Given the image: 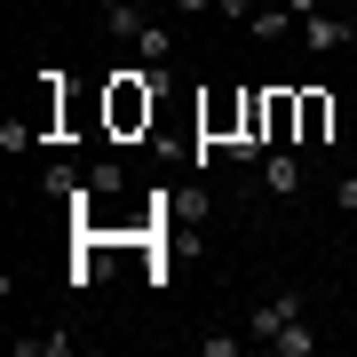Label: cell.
I'll return each mask as SVG.
<instances>
[{"instance_id": "obj_1", "label": "cell", "mask_w": 357, "mask_h": 357, "mask_svg": "<svg viewBox=\"0 0 357 357\" xmlns=\"http://www.w3.org/2000/svg\"><path fill=\"white\" fill-rule=\"evenodd\" d=\"M294 318H310V294H270V302H255V318H246V333L270 349V333L294 326Z\"/></svg>"}, {"instance_id": "obj_2", "label": "cell", "mask_w": 357, "mask_h": 357, "mask_svg": "<svg viewBox=\"0 0 357 357\" xmlns=\"http://www.w3.org/2000/svg\"><path fill=\"white\" fill-rule=\"evenodd\" d=\"M357 40V24H349V8L333 16V8H318V16H302V48L310 56H333V48H349Z\"/></svg>"}, {"instance_id": "obj_3", "label": "cell", "mask_w": 357, "mask_h": 357, "mask_svg": "<svg viewBox=\"0 0 357 357\" xmlns=\"http://www.w3.org/2000/svg\"><path fill=\"white\" fill-rule=\"evenodd\" d=\"M255 183H262L270 199H294V191H302V159H294L286 143H270V151H262V175H255Z\"/></svg>"}, {"instance_id": "obj_4", "label": "cell", "mask_w": 357, "mask_h": 357, "mask_svg": "<svg viewBox=\"0 0 357 357\" xmlns=\"http://www.w3.org/2000/svg\"><path fill=\"white\" fill-rule=\"evenodd\" d=\"M128 48H135L151 72H167V64H175V24H159V16H151V24H143V32L128 40Z\"/></svg>"}, {"instance_id": "obj_5", "label": "cell", "mask_w": 357, "mask_h": 357, "mask_svg": "<svg viewBox=\"0 0 357 357\" xmlns=\"http://www.w3.org/2000/svg\"><path fill=\"white\" fill-rule=\"evenodd\" d=\"M270 357H318V326H310V318L278 326V333H270Z\"/></svg>"}, {"instance_id": "obj_6", "label": "cell", "mask_w": 357, "mask_h": 357, "mask_svg": "<svg viewBox=\"0 0 357 357\" xmlns=\"http://www.w3.org/2000/svg\"><path fill=\"white\" fill-rule=\"evenodd\" d=\"M143 24H151V0H119V8H103V32H112V40H135Z\"/></svg>"}, {"instance_id": "obj_7", "label": "cell", "mask_w": 357, "mask_h": 357, "mask_svg": "<svg viewBox=\"0 0 357 357\" xmlns=\"http://www.w3.org/2000/svg\"><path fill=\"white\" fill-rule=\"evenodd\" d=\"M326 128H333V103L326 96H302V143H326Z\"/></svg>"}, {"instance_id": "obj_8", "label": "cell", "mask_w": 357, "mask_h": 357, "mask_svg": "<svg viewBox=\"0 0 357 357\" xmlns=\"http://www.w3.org/2000/svg\"><path fill=\"white\" fill-rule=\"evenodd\" d=\"M246 342H255V333H199L206 357H246Z\"/></svg>"}, {"instance_id": "obj_9", "label": "cell", "mask_w": 357, "mask_h": 357, "mask_svg": "<svg viewBox=\"0 0 357 357\" xmlns=\"http://www.w3.org/2000/svg\"><path fill=\"white\" fill-rule=\"evenodd\" d=\"M88 183H96V199H112V191H119V183H128V175H119V159H103V167H96Z\"/></svg>"}, {"instance_id": "obj_10", "label": "cell", "mask_w": 357, "mask_h": 357, "mask_svg": "<svg viewBox=\"0 0 357 357\" xmlns=\"http://www.w3.org/2000/svg\"><path fill=\"white\" fill-rule=\"evenodd\" d=\"M333 206H342V215H357V175H342V183H333Z\"/></svg>"}, {"instance_id": "obj_11", "label": "cell", "mask_w": 357, "mask_h": 357, "mask_svg": "<svg viewBox=\"0 0 357 357\" xmlns=\"http://www.w3.org/2000/svg\"><path fill=\"white\" fill-rule=\"evenodd\" d=\"M167 8H183V16H206V8H222V0H167Z\"/></svg>"}, {"instance_id": "obj_12", "label": "cell", "mask_w": 357, "mask_h": 357, "mask_svg": "<svg viewBox=\"0 0 357 357\" xmlns=\"http://www.w3.org/2000/svg\"><path fill=\"white\" fill-rule=\"evenodd\" d=\"M286 8H294V16H318V8H326V0H286Z\"/></svg>"}, {"instance_id": "obj_13", "label": "cell", "mask_w": 357, "mask_h": 357, "mask_svg": "<svg viewBox=\"0 0 357 357\" xmlns=\"http://www.w3.org/2000/svg\"><path fill=\"white\" fill-rule=\"evenodd\" d=\"M96 8H119V0H96Z\"/></svg>"}]
</instances>
